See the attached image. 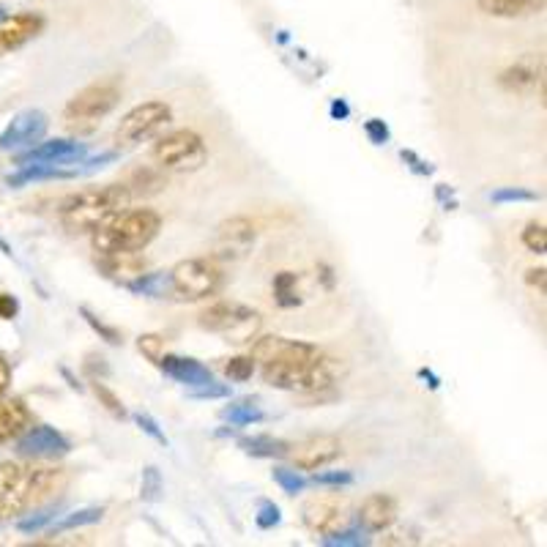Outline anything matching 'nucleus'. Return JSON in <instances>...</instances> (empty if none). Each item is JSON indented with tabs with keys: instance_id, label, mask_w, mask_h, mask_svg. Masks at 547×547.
<instances>
[{
	"instance_id": "c85d7f7f",
	"label": "nucleus",
	"mask_w": 547,
	"mask_h": 547,
	"mask_svg": "<svg viewBox=\"0 0 547 547\" xmlns=\"http://www.w3.org/2000/svg\"><path fill=\"white\" fill-rule=\"evenodd\" d=\"M255 372V359L252 356H233L225 362V375L230 381H249Z\"/></svg>"
},
{
	"instance_id": "412c9836",
	"label": "nucleus",
	"mask_w": 547,
	"mask_h": 547,
	"mask_svg": "<svg viewBox=\"0 0 547 547\" xmlns=\"http://www.w3.org/2000/svg\"><path fill=\"white\" fill-rule=\"evenodd\" d=\"M165 176H162V167H137L129 173L126 178V189H129V195H156V192H162V186H165Z\"/></svg>"
},
{
	"instance_id": "c03bdc74",
	"label": "nucleus",
	"mask_w": 547,
	"mask_h": 547,
	"mask_svg": "<svg viewBox=\"0 0 547 547\" xmlns=\"http://www.w3.org/2000/svg\"><path fill=\"white\" fill-rule=\"evenodd\" d=\"M348 113H351V110H348V104L345 102L331 104V115H334V118H348Z\"/></svg>"
},
{
	"instance_id": "0eeeda50",
	"label": "nucleus",
	"mask_w": 547,
	"mask_h": 547,
	"mask_svg": "<svg viewBox=\"0 0 547 547\" xmlns=\"http://www.w3.org/2000/svg\"><path fill=\"white\" fill-rule=\"evenodd\" d=\"M197 323L206 331L222 334L228 342H252L260 331V315L238 301H217L197 315Z\"/></svg>"
},
{
	"instance_id": "dca6fc26",
	"label": "nucleus",
	"mask_w": 547,
	"mask_h": 547,
	"mask_svg": "<svg viewBox=\"0 0 547 547\" xmlns=\"http://www.w3.org/2000/svg\"><path fill=\"white\" fill-rule=\"evenodd\" d=\"M359 526L367 534H381L386 528L392 526L397 520V504H394L392 496H383V493H375V496H367L359 506Z\"/></svg>"
},
{
	"instance_id": "e433bc0d",
	"label": "nucleus",
	"mask_w": 547,
	"mask_h": 547,
	"mask_svg": "<svg viewBox=\"0 0 547 547\" xmlns=\"http://www.w3.org/2000/svg\"><path fill=\"white\" fill-rule=\"evenodd\" d=\"M255 520H258L260 528L279 526V520H282V517H279L277 504H271V501H260V504H258V517H255Z\"/></svg>"
},
{
	"instance_id": "aec40b11",
	"label": "nucleus",
	"mask_w": 547,
	"mask_h": 547,
	"mask_svg": "<svg viewBox=\"0 0 547 547\" xmlns=\"http://www.w3.org/2000/svg\"><path fill=\"white\" fill-rule=\"evenodd\" d=\"M476 6L485 14H490V17L515 20V17L539 14V11L545 9V0H476Z\"/></svg>"
},
{
	"instance_id": "c9c22d12",
	"label": "nucleus",
	"mask_w": 547,
	"mask_h": 547,
	"mask_svg": "<svg viewBox=\"0 0 547 547\" xmlns=\"http://www.w3.org/2000/svg\"><path fill=\"white\" fill-rule=\"evenodd\" d=\"M312 482L315 485H323V487H345V485H351L353 482V476L348 474V471H329V474H315L312 476Z\"/></svg>"
},
{
	"instance_id": "7ed1b4c3",
	"label": "nucleus",
	"mask_w": 547,
	"mask_h": 547,
	"mask_svg": "<svg viewBox=\"0 0 547 547\" xmlns=\"http://www.w3.org/2000/svg\"><path fill=\"white\" fill-rule=\"evenodd\" d=\"M132 195L124 184L93 186V189H80L74 195L63 197L58 206V219L69 233H93L102 228L107 219L121 214L129 208Z\"/></svg>"
},
{
	"instance_id": "f03ea898",
	"label": "nucleus",
	"mask_w": 547,
	"mask_h": 547,
	"mask_svg": "<svg viewBox=\"0 0 547 547\" xmlns=\"http://www.w3.org/2000/svg\"><path fill=\"white\" fill-rule=\"evenodd\" d=\"M69 487V471L58 465H0V520L61 498Z\"/></svg>"
},
{
	"instance_id": "f3484780",
	"label": "nucleus",
	"mask_w": 547,
	"mask_h": 547,
	"mask_svg": "<svg viewBox=\"0 0 547 547\" xmlns=\"http://www.w3.org/2000/svg\"><path fill=\"white\" fill-rule=\"evenodd\" d=\"M159 367L165 370V375H170L173 381L184 383V386H206V383L214 381V372L208 370L206 364L197 362V359H189V356H173V353H162L159 359Z\"/></svg>"
},
{
	"instance_id": "4be33fe9",
	"label": "nucleus",
	"mask_w": 547,
	"mask_h": 547,
	"mask_svg": "<svg viewBox=\"0 0 547 547\" xmlns=\"http://www.w3.org/2000/svg\"><path fill=\"white\" fill-rule=\"evenodd\" d=\"M258 236V228L249 217H233L228 222L219 225V238L228 244V247H247Z\"/></svg>"
},
{
	"instance_id": "39448f33",
	"label": "nucleus",
	"mask_w": 547,
	"mask_h": 547,
	"mask_svg": "<svg viewBox=\"0 0 547 547\" xmlns=\"http://www.w3.org/2000/svg\"><path fill=\"white\" fill-rule=\"evenodd\" d=\"M121 102V83L118 80H99L74 93L72 102L63 110V126L72 135H91L96 132L107 115L113 113Z\"/></svg>"
},
{
	"instance_id": "72a5a7b5",
	"label": "nucleus",
	"mask_w": 547,
	"mask_h": 547,
	"mask_svg": "<svg viewBox=\"0 0 547 547\" xmlns=\"http://www.w3.org/2000/svg\"><path fill=\"white\" fill-rule=\"evenodd\" d=\"M323 545L359 547V545H367V539L362 537V531H345V528H340V531H334V534H329V537H323Z\"/></svg>"
},
{
	"instance_id": "f257e3e1",
	"label": "nucleus",
	"mask_w": 547,
	"mask_h": 547,
	"mask_svg": "<svg viewBox=\"0 0 547 547\" xmlns=\"http://www.w3.org/2000/svg\"><path fill=\"white\" fill-rule=\"evenodd\" d=\"M263 367V381L282 392H326L337 381V359L310 342L260 337L249 353Z\"/></svg>"
},
{
	"instance_id": "b1692460",
	"label": "nucleus",
	"mask_w": 547,
	"mask_h": 547,
	"mask_svg": "<svg viewBox=\"0 0 547 547\" xmlns=\"http://www.w3.org/2000/svg\"><path fill=\"white\" fill-rule=\"evenodd\" d=\"M539 80V74L534 66H528V63H517V66H509L506 72H501V77H498V83L504 85L506 91H515V93H523L528 91V88H534Z\"/></svg>"
},
{
	"instance_id": "bb28decb",
	"label": "nucleus",
	"mask_w": 547,
	"mask_h": 547,
	"mask_svg": "<svg viewBox=\"0 0 547 547\" xmlns=\"http://www.w3.org/2000/svg\"><path fill=\"white\" fill-rule=\"evenodd\" d=\"M296 285H299V277L290 274V271H279L277 277H274V296H277L279 307H296V304H301Z\"/></svg>"
},
{
	"instance_id": "a19ab883",
	"label": "nucleus",
	"mask_w": 547,
	"mask_h": 547,
	"mask_svg": "<svg viewBox=\"0 0 547 547\" xmlns=\"http://www.w3.org/2000/svg\"><path fill=\"white\" fill-rule=\"evenodd\" d=\"M52 520H55V515H39L31 517V520H22L20 528L22 531H39V528L44 526H52Z\"/></svg>"
},
{
	"instance_id": "423d86ee",
	"label": "nucleus",
	"mask_w": 547,
	"mask_h": 547,
	"mask_svg": "<svg viewBox=\"0 0 547 547\" xmlns=\"http://www.w3.org/2000/svg\"><path fill=\"white\" fill-rule=\"evenodd\" d=\"M167 282H170V296L181 301H203L222 290L225 274L214 260L192 258L173 266V271L167 274Z\"/></svg>"
},
{
	"instance_id": "4c0bfd02",
	"label": "nucleus",
	"mask_w": 547,
	"mask_h": 547,
	"mask_svg": "<svg viewBox=\"0 0 547 547\" xmlns=\"http://www.w3.org/2000/svg\"><path fill=\"white\" fill-rule=\"evenodd\" d=\"M135 419H137V424H140V427H143L145 433H148V435H151V438H154V441H159V444H162V446H167L165 433H162V430H159V424H156L154 419H151V416H145V413H137Z\"/></svg>"
},
{
	"instance_id": "79ce46f5",
	"label": "nucleus",
	"mask_w": 547,
	"mask_h": 547,
	"mask_svg": "<svg viewBox=\"0 0 547 547\" xmlns=\"http://www.w3.org/2000/svg\"><path fill=\"white\" fill-rule=\"evenodd\" d=\"M11 386V367L9 362L0 356V394H6V389Z\"/></svg>"
},
{
	"instance_id": "a878e982",
	"label": "nucleus",
	"mask_w": 547,
	"mask_h": 547,
	"mask_svg": "<svg viewBox=\"0 0 547 547\" xmlns=\"http://www.w3.org/2000/svg\"><path fill=\"white\" fill-rule=\"evenodd\" d=\"M222 419H228L233 427H249V424L263 422V411L252 400H241V403L230 405L222 411Z\"/></svg>"
},
{
	"instance_id": "2f4dec72",
	"label": "nucleus",
	"mask_w": 547,
	"mask_h": 547,
	"mask_svg": "<svg viewBox=\"0 0 547 547\" xmlns=\"http://www.w3.org/2000/svg\"><path fill=\"white\" fill-rule=\"evenodd\" d=\"M274 482H277L285 493H290V496H293V493H301V490L307 487V479H304L299 471H290V468H277V471H274Z\"/></svg>"
},
{
	"instance_id": "ddd939ff",
	"label": "nucleus",
	"mask_w": 547,
	"mask_h": 547,
	"mask_svg": "<svg viewBox=\"0 0 547 547\" xmlns=\"http://www.w3.org/2000/svg\"><path fill=\"white\" fill-rule=\"evenodd\" d=\"M44 31V17L33 14V11H22V14H11L0 20V55L20 50L28 42H33L39 33Z\"/></svg>"
},
{
	"instance_id": "5701e85b",
	"label": "nucleus",
	"mask_w": 547,
	"mask_h": 547,
	"mask_svg": "<svg viewBox=\"0 0 547 547\" xmlns=\"http://www.w3.org/2000/svg\"><path fill=\"white\" fill-rule=\"evenodd\" d=\"M288 446L279 438H271V435H252V438H241V449L252 457H285L288 455Z\"/></svg>"
},
{
	"instance_id": "37998d69",
	"label": "nucleus",
	"mask_w": 547,
	"mask_h": 547,
	"mask_svg": "<svg viewBox=\"0 0 547 547\" xmlns=\"http://www.w3.org/2000/svg\"><path fill=\"white\" fill-rule=\"evenodd\" d=\"M545 274V269L528 271V285H534V288H539V293H545Z\"/></svg>"
},
{
	"instance_id": "58836bf2",
	"label": "nucleus",
	"mask_w": 547,
	"mask_h": 547,
	"mask_svg": "<svg viewBox=\"0 0 547 547\" xmlns=\"http://www.w3.org/2000/svg\"><path fill=\"white\" fill-rule=\"evenodd\" d=\"M364 129H367V135H370V140L375 145H383L386 140H389V129L383 126V121H367Z\"/></svg>"
},
{
	"instance_id": "6e6552de",
	"label": "nucleus",
	"mask_w": 547,
	"mask_h": 547,
	"mask_svg": "<svg viewBox=\"0 0 547 547\" xmlns=\"http://www.w3.org/2000/svg\"><path fill=\"white\" fill-rule=\"evenodd\" d=\"M208 148L203 137L192 129H176L170 135L159 137L154 145V162L162 170H176V173H192L206 165Z\"/></svg>"
},
{
	"instance_id": "6ab92c4d",
	"label": "nucleus",
	"mask_w": 547,
	"mask_h": 547,
	"mask_svg": "<svg viewBox=\"0 0 547 547\" xmlns=\"http://www.w3.org/2000/svg\"><path fill=\"white\" fill-rule=\"evenodd\" d=\"M140 252H115V255H99V266H102L104 277H110L113 282H121L124 288H129L132 282L145 274V263L137 258Z\"/></svg>"
},
{
	"instance_id": "f8f14e48",
	"label": "nucleus",
	"mask_w": 547,
	"mask_h": 547,
	"mask_svg": "<svg viewBox=\"0 0 547 547\" xmlns=\"http://www.w3.org/2000/svg\"><path fill=\"white\" fill-rule=\"evenodd\" d=\"M88 148L74 140H47V143L33 145L28 154L20 156V165H58V167H77L83 162Z\"/></svg>"
},
{
	"instance_id": "20e7f679",
	"label": "nucleus",
	"mask_w": 547,
	"mask_h": 547,
	"mask_svg": "<svg viewBox=\"0 0 547 547\" xmlns=\"http://www.w3.org/2000/svg\"><path fill=\"white\" fill-rule=\"evenodd\" d=\"M162 228V219L151 208H124L121 214L107 219L102 228H96L93 249L96 255H115V252H143Z\"/></svg>"
},
{
	"instance_id": "393cba45",
	"label": "nucleus",
	"mask_w": 547,
	"mask_h": 547,
	"mask_svg": "<svg viewBox=\"0 0 547 547\" xmlns=\"http://www.w3.org/2000/svg\"><path fill=\"white\" fill-rule=\"evenodd\" d=\"M102 515H104L102 506H88V509L69 512V515H63L61 520H52V534H63V531H72V528L99 523V520H102Z\"/></svg>"
},
{
	"instance_id": "cd10ccee",
	"label": "nucleus",
	"mask_w": 547,
	"mask_h": 547,
	"mask_svg": "<svg viewBox=\"0 0 547 547\" xmlns=\"http://www.w3.org/2000/svg\"><path fill=\"white\" fill-rule=\"evenodd\" d=\"M523 244H526L528 252H534V255H545L547 252L545 222H528L526 230H523Z\"/></svg>"
},
{
	"instance_id": "4468645a",
	"label": "nucleus",
	"mask_w": 547,
	"mask_h": 547,
	"mask_svg": "<svg viewBox=\"0 0 547 547\" xmlns=\"http://www.w3.org/2000/svg\"><path fill=\"white\" fill-rule=\"evenodd\" d=\"M72 449L69 438L55 427H28L17 438V452L22 457H61Z\"/></svg>"
},
{
	"instance_id": "2eb2a0df",
	"label": "nucleus",
	"mask_w": 547,
	"mask_h": 547,
	"mask_svg": "<svg viewBox=\"0 0 547 547\" xmlns=\"http://www.w3.org/2000/svg\"><path fill=\"white\" fill-rule=\"evenodd\" d=\"M47 115L42 110H22L0 135V148H20V145L39 143L47 135Z\"/></svg>"
},
{
	"instance_id": "473e14b6",
	"label": "nucleus",
	"mask_w": 547,
	"mask_h": 547,
	"mask_svg": "<svg viewBox=\"0 0 547 547\" xmlns=\"http://www.w3.org/2000/svg\"><path fill=\"white\" fill-rule=\"evenodd\" d=\"M80 315H83L85 323H88V326H91V329L96 331V334H99L104 342H110V345H121V334H118V329H113V326L102 323V320L96 318L91 310H85V307L80 310Z\"/></svg>"
},
{
	"instance_id": "1a4fd4ad",
	"label": "nucleus",
	"mask_w": 547,
	"mask_h": 547,
	"mask_svg": "<svg viewBox=\"0 0 547 547\" xmlns=\"http://www.w3.org/2000/svg\"><path fill=\"white\" fill-rule=\"evenodd\" d=\"M170 107L165 102H145L137 104L135 110L121 118V124L115 129V145L118 148H135L148 137H154L159 129H165L170 124Z\"/></svg>"
},
{
	"instance_id": "a211bd4d",
	"label": "nucleus",
	"mask_w": 547,
	"mask_h": 547,
	"mask_svg": "<svg viewBox=\"0 0 547 547\" xmlns=\"http://www.w3.org/2000/svg\"><path fill=\"white\" fill-rule=\"evenodd\" d=\"M31 427V411L17 397L0 394V446L17 441Z\"/></svg>"
},
{
	"instance_id": "c756f323",
	"label": "nucleus",
	"mask_w": 547,
	"mask_h": 547,
	"mask_svg": "<svg viewBox=\"0 0 547 547\" xmlns=\"http://www.w3.org/2000/svg\"><path fill=\"white\" fill-rule=\"evenodd\" d=\"M537 192H528V189H520V186H504L493 192V203H537Z\"/></svg>"
},
{
	"instance_id": "9d476101",
	"label": "nucleus",
	"mask_w": 547,
	"mask_h": 547,
	"mask_svg": "<svg viewBox=\"0 0 547 547\" xmlns=\"http://www.w3.org/2000/svg\"><path fill=\"white\" fill-rule=\"evenodd\" d=\"M301 515H304V526L310 528L315 537H329L345 528L351 517V501L340 493H320L304 504Z\"/></svg>"
},
{
	"instance_id": "9b49d317",
	"label": "nucleus",
	"mask_w": 547,
	"mask_h": 547,
	"mask_svg": "<svg viewBox=\"0 0 547 547\" xmlns=\"http://www.w3.org/2000/svg\"><path fill=\"white\" fill-rule=\"evenodd\" d=\"M342 455V444L340 438H334V435H312L307 441H301V444H290L288 446V460L299 471H320V468H326L331 465L337 457Z\"/></svg>"
},
{
	"instance_id": "f704fd0d",
	"label": "nucleus",
	"mask_w": 547,
	"mask_h": 547,
	"mask_svg": "<svg viewBox=\"0 0 547 547\" xmlns=\"http://www.w3.org/2000/svg\"><path fill=\"white\" fill-rule=\"evenodd\" d=\"M162 345H165V340H162L159 334H143V337L137 340L140 353H143L145 359H151L154 364L162 359Z\"/></svg>"
},
{
	"instance_id": "ea45409f",
	"label": "nucleus",
	"mask_w": 547,
	"mask_h": 547,
	"mask_svg": "<svg viewBox=\"0 0 547 547\" xmlns=\"http://www.w3.org/2000/svg\"><path fill=\"white\" fill-rule=\"evenodd\" d=\"M20 312V304H17V299L14 296H9V293H0V318L3 320H11L14 315Z\"/></svg>"
},
{
	"instance_id": "7c9ffc66",
	"label": "nucleus",
	"mask_w": 547,
	"mask_h": 547,
	"mask_svg": "<svg viewBox=\"0 0 547 547\" xmlns=\"http://www.w3.org/2000/svg\"><path fill=\"white\" fill-rule=\"evenodd\" d=\"M91 389H93V394L99 397V403H102L104 408H107V411L113 413L115 419H124V416H126L124 403H121V400H118V397H115V394L110 392V389H107V386H104L102 381H93Z\"/></svg>"
}]
</instances>
